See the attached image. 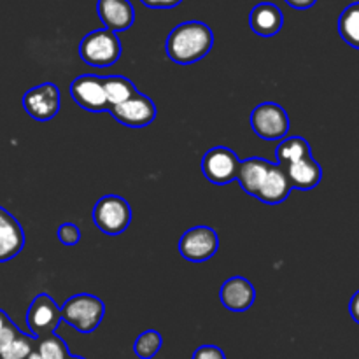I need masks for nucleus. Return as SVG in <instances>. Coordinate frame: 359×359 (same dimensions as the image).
<instances>
[{
	"label": "nucleus",
	"mask_w": 359,
	"mask_h": 359,
	"mask_svg": "<svg viewBox=\"0 0 359 359\" xmlns=\"http://www.w3.org/2000/svg\"><path fill=\"white\" fill-rule=\"evenodd\" d=\"M270 165L272 163L269 160H263V158H248V160L241 161L237 181L248 195L256 196L259 186L265 181V175L269 172Z\"/></svg>",
	"instance_id": "a211bd4d"
},
{
	"label": "nucleus",
	"mask_w": 359,
	"mask_h": 359,
	"mask_svg": "<svg viewBox=\"0 0 359 359\" xmlns=\"http://www.w3.org/2000/svg\"><path fill=\"white\" fill-rule=\"evenodd\" d=\"M70 359H86V358H81V356H70Z\"/></svg>",
	"instance_id": "72a5a7b5"
},
{
	"label": "nucleus",
	"mask_w": 359,
	"mask_h": 359,
	"mask_svg": "<svg viewBox=\"0 0 359 359\" xmlns=\"http://www.w3.org/2000/svg\"><path fill=\"white\" fill-rule=\"evenodd\" d=\"M191 359H226L223 351L216 346H202L193 353Z\"/></svg>",
	"instance_id": "a878e982"
},
{
	"label": "nucleus",
	"mask_w": 359,
	"mask_h": 359,
	"mask_svg": "<svg viewBox=\"0 0 359 359\" xmlns=\"http://www.w3.org/2000/svg\"><path fill=\"white\" fill-rule=\"evenodd\" d=\"M58 241L63 245H76L81 241V230L72 223H63L58 228Z\"/></svg>",
	"instance_id": "393cba45"
},
{
	"label": "nucleus",
	"mask_w": 359,
	"mask_h": 359,
	"mask_svg": "<svg viewBox=\"0 0 359 359\" xmlns=\"http://www.w3.org/2000/svg\"><path fill=\"white\" fill-rule=\"evenodd\" d=\"M97 13L104 27L111 32H125L135 21V11L130 0H98Z\"/></svg>",
	"instance_id": "ddd939ff"
},
{
	"label": "nucleus",
	"mask_w": 359,
	"mask_h": 359,
	"mask_svg": "<svg viewBox=\"0 0 359 359\" xmlns=\"http://www.w3.org/2000/svg\"><path fill=\"white\" fill-rule=\"evenodd\" d=\"M62 98L55 83H44L32 88L23 95V107L30 118L37 121H49L60 112Z\"/></svg>",
	"instance_id": "9d476101"
},
{
	"label": "nucleus",
	"mask_w": 359,
	"mask_h": 359,
	"mask_svg": "<svg viewBox=\"0 0 359 359\" xmlns=\"http://www.w3.org/2000/svg\"><path fill=\"white\" fill-rule=\"evenodd\" d=\"M221 304L231 312H245L252 307L256 300V290L248 279L241 276L230 277L219 290Z\"/></svg>",
	"instance_id": "f8f14e48"
},
{
	"label": "nucleus",
	"mask_w": 359,
	"mask_h": 359,
	"mask_svg": "<svg viewBox=\"0 0 359 359\" xmlns=\"http://www.w3.org/2000/svg\"><path fill=\"white\" fill-rule=\"evenodd\" d=\"M161 344H163V339L160 333L156 330H147L142 335L137 337L135 344H133V353L140 359H153L160 353Z\"/></svg>",
	"instance_id": "5701e85b"
},
{
	"label": "nucleus",
	"mask_w": 359,
	"mask_h": 359,
	"mask_svg": "<svg viewBox=\"0 0 359 359\" xmlns=\"http://www.w3.org/2000/svg\"><path fill=\"white\" fill-rule=\"evenodd\" d=\"M79 56L84 63L90 67H105L114 65L121 56V41L116 32L100 28L93 30L83 37L79 44Z\"/></svg>",
	"instance_id": "7ed1b4c3"
},
{
	"label": "nucleus",
	"mask_w": 359,
	"mask_h": 359,
	"mask_svg": "<svg viewBox=\"0 0 359 359\" xmlns=\"http://www.w3.org/2000/svg\"><path fill=\"white\" fill-rule=\"evenodd\" d=\"M291 189L293 188H291L286 170L280 165L272 163L266 172L265 181L262 182L258 193H256V198L262 200L263 203H269V205H277L290 196Z\"/></svg>",
	"instance_id": "4468645a"
},
{
	"label": "nucleus",
	"mask_w": 359,
	"mask_h": 359,
	"mask_svg": "<svg viewBox=\"0 0 359 359\" xmlns=\"http://www.w3.org/2000/svg\"><path fill=\"white\" fill-rule=\"evenodd\" d=\"M93 223L102 233L119 235L132 223V209L125 198L118 195H105L95 203Z\"/></svg>",
	"instance_id": "20e7f679"
},
{
	"label": "nucleus",
	"mask_w": 359,
	"mask_h": 359,
	"mask_svg": "<svg viewBox=\"0 0 359 359\" xmlns=\"http://www.w3.org/2000/svg\"><path fill=\"white\" fill-rule=\"evenodd\" d=\"M251 126L263 140H283L290 132V116L283 105L263 102L251 112Z\"/></svg>",
	"instance_id": "39448f33"
},
{
	"label": "nucleus",
	"mask_w": 359,
	"mask_h": 359,
	"mask_svg": "<svg viewBox=\"0 0 359 359\" xmlns=\"http://www.w3.org/2000/svg\"><path fill=\"white\" fill-rule=\"evenodd\" d=\"M339 34L353 48L359 49V2H353L339 18Z\"/></svg>",
	"instance_id": "412c9836"
},
{
	"label": "nucleus",
	"mask_w": 359,
	"mask_h": 359,
	"mask_svg": "<svg viewBox=\"0 0 359 359\" xmlns=\"http://www.w3.org/2000/svg\"><path fill=\"white\" fill-rule=\"evenodd\" d=\"M284 2L287 4L290 7H293V9H311L312 6H316V2L318 0H284Z\"/></svg>",
	"instance_id": "c85d7f7f"
},
{
	"label": "nucleus",
	"mask_w": 359,
	"mask_h": 359,
	"mask_svg": "<svg viewBox=\"0 0 359 359\" xmlns=\"http://www.w3.org/2000/svg\"><path fill=\"white\" fill-rule=\"evenodd\" d=\"M62 323V314L56 302L49 294H37L27 312V325L34 339L53 335Z\"/></svg>",
	"instance_id": "0eeeda50"
},
{
	"label": "nucleus",
	"mask_w": 359,
	"mask_h": 359,
	"mask_svg": "<svg viewBox=\"0 0 359 359\" xmlns=\"http://www.w3.org/2000/svg\"><path fill=\"white\" fill-rule=\"evenodd\" d=\"M349 312H351V316H353L354 321H356L359 325V291H358V293H354V297L351 298Z\"/></svg>",
	"instance_id": "c756f323"
},
{
	"label": "nucleus",
	"mask_w": 359,
	"mask_h": 359,
	"mask_svg": "<svg viewBox=\"0 0 359 359\" xmlns=\"http://www.w3.org/2000/svg\"><path fill=\"white\" fill-rule=\"evenodd\" d=\"M219 249V237L209 226L189 228L179 241V252L191 263H203Z\"/></svg>",
	"instance_id": "6e6552de"
},
{
	"label": "nucleus",
	"mask_w": 359,
	"mask_h": 359,
	"mask_svg": "<svg viewBox=\"0 0 359 359\" xmlns=\"http://www.w3.org/2000/svg\"><path fill=\"white\" fill-rule=\"evenodd\" d=\"M18 332H20V328H18L14 323H11L9 326H6V328L0 332V354L4 353V349H6L7 346H9L11 340L14 339V337L18 335Z\"/></svg>",
	"instance_id": "bb28decb"
},
{
	"label": "nucleus",
	"mask_w": 359,
	"mask_h": 359,
	"mask_svg": "<svg viewBox=\"0 0 359 359\" xmlns=\"http://www.w3.org/2000/svg\"><path fill=\"white\" fill-rule=\"evenodd\" d=\"M286 170L287 179H290L291 188L297 189H312L321 182L323 179V168L318 161L311 156L304 158V160L297 161V163L290 165V167H283Z\"/></svg>",
	"instance_id": "dca6fc26"
},
{
	"label": "nucleus",
	"mask_w": 359,
	"mask_h": 359,
	"mask_svg": "<svg viewBox=\"0 0 359 359\" xmlns=\"http://www.w3.org/2000/svg\"><path fill=\"white\" fill-rule=\"evenodd\" d=\"M35 353L42 359H70V351L67 344L58 335H48L35 339Z\"/></svg>",
	"instance_id": "4be33fe9"
},
{
	"label": "nucleus",
	"mask_w": 359,
	"mask_h": 359,
	"mask_svg": "<svg viewBox=\"0 0 359 359\" xmlns=\"http://www.w3.org/2000/svg\"><path fill=\"white\" fill-rule=\"evenodd\" d=\"M35 349V339L32 335H25L23 332H18V335L14 337L9 342V346L4 349V353L0 354V359H27L34 353Z\"/></svg>",
	"instance_id": "b1692460"
},
{
	"label": "nucleus",
	"mask_w": 359,
	"mask_h": 359,
	"mask_svg": "<svg viewBox=\"0 0 359 359\" xmlns=\"http://www.w3.org/2000/svg\"><path fill=\"white\" fill-rule=\"evenodd\" d=\"M62 321L76 328L79 333H91L100 326L105 316V305L93 294H74L60 307Z\"/></svg>",
	"instance_id": "f03ea898"
},
{
	"label": "nucleus",
	"mask_w": 359,
	"mask_h": 359,
	"mask_svg": "<svg viewBox=\"0 0 359 359\" xmlns=\"http://www.w3.org/2000/svg\"><path fill=\"white\" fill-rule=\"evenodd\" d=\"M25 245V231L14 216L0 224V263L16 258Z\"/></svg>",
	"instance_id": "f3484780"
},
{
	"label": "nucleus",
	"mask_w": 359,
	"mask_h": 359,
	"mask_svg": "<svg viewBox=\"0 0 359 359\" xmlns=\"http://www.w3.org/2000/svg\"><path fill=\"white\" fill-rule=\"evenodd\" d=\"M70 95H72L74 102L88 112L111 111V105L105 97L104 81L100 76L84 74V76L76 77L70 84Z\"/></svg>",
	"instance_id": "9b49d317"
},
{
	"label": "nucleus",
	"mask_w": 359,
	"mask_h": 359,
	"mask_svg": "<svg viewBox=\"0 0 359 359\" xmlns=\"http://www.w3.org/2000/svg\"><path fill=\"white\" fill-rule=\"evenodd\" d=\"M241 160L231 149L224 146L212 147L202 158V172L212 184L224 186L237 179Z\"/></svg>",
	"instance_id": "423d86ee"
},
{
	"label": "nucleus",
	"mask_w": 359,
	"mask_h": 359,
	"mask_svg": "<svg viewBox=\"0 0 359 359\" xmlns=\"http://www.w3.org/2000/svg\"><path fill=\"white\" fill-rule=\"evenodd\" d=\"M11 216V214L9 212H7V210L6 209H4V207H0V224H2L4 223V221H6L7 219V217H9Z\"/></svg>",
	"instance_id": "2f4dec72"
},
{
	"label": "nucleus",
	"mask_w": 359,
	"mask_h": 359,
	"mask_svg": "<svg viewBox=\"0 0 359 359\" xmlns=\"http://www.w3.org/2000/svg\"><path fill=\"white\" fill-rule=\"evenodd\" d=\"M214 46V34L209 25L202 21H184L168 34L167 55L179 65H191L210 53Z\"/></svg>",
	"instance_id": "f257e3e1"
},
{
	"label": "nucleus",
	"mask_w": 359,
	"mask_h": 359,
	"mask_svg": "<svg viewBox=\"0 0 359 359\" xmlns=\"http://www.w3.org/2000/svg\"><path fill=\"white\" fill-rule=\"evenodd\" d=\"M102 81H104L105 97H107V102L111 107L123 104V102H126L130 97H133L137 93V88L133 86V83L128 77L107 76L102 77Z\"/></svg>",
	"instance_id": "aec40b11"
},
{
	"label": "nucleus",
	"mask_w": 359,
	"mask_h": 359,
	"mask_svg": "<svg viewBox=\"0 0 359 359\" xmlns=\"http://www.w3.org/2000/svg\"><path fill=\"white\" fill-rule=\"evenodd\" d=\"M311 146L304 137H290V139H283L276 149L277 165L280 167H290V165L297 163V161L304 160V158L311 156Z\"/></svg>",
	"instance_id": "6ab92c4d"
},
{
	"label": "nucleus",
	"mask_w": 359,
	"mask_h": 359,
	"mask_svg": "<svg viewBox=\"0 0 359 359\" xmlns=\"http://www.w3.org/2000/svg\"><path fill=\"white\" fill-rule=\"evenodd\" d=\"M11 319H9V316L6 314V312L2 311V309H0V332H2L4 328H6V326H9L11 325Z\"/></svg>",
	"instance_id": "7c9ffc66"
},
{
	"label": "nucleus",
	"mask_w": 359,
	"mask_h": 359,
	"mask_svg": "<svg viewBox=\"0 0 359 359\" xmlns=\"http://www.w3.org/2000/svg\"><path fill=\"white\" fill-rule=\"evenodd\" d=\"M109 112H111L116 121L125 126H130V128L149 126L156 119L158 114L154 102L144 93H140V91H137L133 97H130L123 104L111 107Z\"/></svg>",
	"instance_id": "1a4fd4ad"
},
{
	"label": "nucleus",
	"mask_w": 359,
	"mask_h": 359,
	"mask_svg": "<svg viewBox=\"0 0 359 359\" xmlns=\"http://www.w3.org/2000/svg\"><path fill=\"white\" fill-rule=\"evenodd\" d=\"M249 25H251L252 32L259 37H273L283 30L284 14L276 4L262 2L252 7Z\"/></svg>",
	"instance_id": "2eb2a0df"
},
{
	"label": "nucleus",
	"mask_w": 359,
	"mask_h": 359,
	"mask_svg": "<svg viewBox=\"0 0 359 359\" xmlns=\"http://www.w3.org/2000/svg\"><path fill=\"white\" fill-rule=\"evenodd\" d=\"M149 9H172V7L179 6L182 0H140Z\"/></svg>",
	"instance_id": "cd10ccee"
},
{
	"label": "nucleus",
	"mask_w": 359,
	"mask_h": 359,
	"mask_svg": "<svg viewBox=\"0 0 359 359\" xmlns=\"http://www.w3.org/2000/svg\"><path fill=\"white\" fill-rule=\"evenodd\" d=\"M27 359H42V358H41V356H39V354H37V353H35V349H34V353H32V354H30V356H28Z\"/></svg>",
	"instance_id": "473e14b6"
}]
</instances>
